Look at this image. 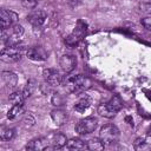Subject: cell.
Returning a JSON list of instances; mask_svg holds the SVG:
<instances>
[{
    "label": "cell",
    "mask_w": 151,
    "mask_h": 151,
    "mask_svg": "<svg viewBox=\"0 0 151 151\" xmlns=\"http://www.w3.org/2000/svg\"><path fill=\"white\" fill-rule=\"evenodd\" d=\"M63 81L65 83V87L70 92H76V93H79L81 91L87 90L88 87H91V84H92L91 80L83 74L68 77Z\"/></svg>",
    "instance_id": "1"
},
{
    "label": "cell",
    "mask_w": 151,
    "mask_h": 151,
    "mask_svg": "<svg viewBox=\"0 0 151 151\" xmlns=\"http://www.w3.org/2000/svg\"><path fill=\"white\" fill-rule=\"evenodd\" d=\"M24 52H25V45L22 42L6 46L1 50V60L6 61V63L18 61L22 57Z\"/></svg>",
    "instance_id": "2"
},
{
    "label": "cell",
    "mask_w": 151,
    "mask_h": 151,
    "mask_svg": "<svg viewBox=\"0 0 151 151\" xmlns=\"http://www.w3.org/2000/svg\"><path fill=\"white\" fill-rule=\"evenodd\" d=\"M120 109H122V101L118 97H114L107 103L99 104L98 105V113L105 118H113Z\"/></svg>",
    "instance_id": "3"
},
{
    "label": "cell",
    "mask_w": 151,
    "mask_h": 151,
    "mask_svg": "<svg viewBox=\"0 0 151 151\" xmlns=\"http://www.w3.org/2000/svg\"><path fill=\"white\" fill-rule=\"evenodd\" d=\"M119 130L116 125L113 124H106L100 129L99 132V138L103 140L105 145H112L118 142L119 139Z\"/></svg>",
    "instance_id": "4"
},
{
    "label": "cell",
    "mask_w": 151,
    "mask_h": 151,
    "mask_svg": "<svg viewBox=\"0 0 151 151\" xmlns=\"http://www.w3.org/2000/svg\"><path fill=\"white\" fill-rule=\"evenodd\" d=\"M97 125H98V120L94 117H86V118L80 119L76 124L74 130L79 134H88L96 130Z\"/></svg>",
    "instance_id": "5"
},
{
    "label": "cell",
    "mask_w": 151,
    "mask_h": 151,
    "mask_svg": "<svg viewBox=\"0 0 151 151\" xmlns=\"http://www.w3.org/2000/svg\"><path fill=\"white\" fill-rule=\"evenodd\" d=\"M18 21V14L13 11L8 9H1L0 11V24H1V29H7L12 27L14 24Z\"/></svg>",
    "instance_id": "6"
},
{
    "label": "cell",
    "mask_w": 151,
    "mask_h": 151,
    "mask_svg": "<svg viewBox=\"0 0 151 151\" xmlns=\"http://www.w3.org/2000/svg\"><path fill=\"white\" fill-rule=\"evenodd\" d=\"M42 76H44L45 81L48 83L52 87L60 85L63 83V80H64V78L59 73V71H57L54 68H45L44 72H42Z\"/></svg>",
    "instance_id": "7"
},
{
    "label": "cell",
    "mask_w": 151,
    "mask_h": 151,
    "mask_svg": "<svg viewBox=\"0 0 151 151\" xmlns=\"http://www.w3.org/2000/svg\"><path fill=\"white\" fill-rule=\"evenodd\" d=\"M27 21L33 27H41L46 21V13L41 9H32L27 17Z\"/></svg>",
    "instance_id": "8"
},
{
    "label": "cell",
    "mask_w": 151,
    "mask_h": 151,
    "mask_svg": "<svg viewBox=\"0 0 151 151\" xmlns=\"http://www.w3.org/2000/svg\"><path fill=\"white\" fill-rule=\"evenodd\" d=\"M59 66L65 73L72 72L77 66V59L72 54H64L59 59Z\"/></svg>",
    "instance_id": "9"
},
{
    "label": "cell",
    "mask_w": 151,
    "mask_h": 151,
    "mask_svg": "<svg viewBox=\"0 0 151 151\" xmlns=\"http://www.w3.org/2000/svg\"><path fill=\"white\" fill-rule=\"evenodd\" d=\"M27 57L34 61H42L47 58V52L41 46H33L26 51Z\"/></svg>",
    "instance_id": "10"
},
{
    "label": "cell",
    "mask_w": 151,
    "mask_h": 151,
    "mask_svg": "<svg viewBox=\"0 0 151 151\" xmlns=\"http://www.w3.org/2000/svg\"><path fill=\"white\" fill-rule=\"evenodd\" d=\"M48 144L50 142L46 138H35L28 142V144L26 145V149L32 151H41V150L48 149Z\"/></svg>",
    "instance_id": "11"
},
{
    "label": "cell",
    "mask_w": 151,
    "mask_h": 151,
    "mask_svg": "<svg viewBox=\"0 0 151 151\" xmlns=\"http://www.w3.org/2000/svg\"><path fill=\"white\" fill-rule=\"evenodd\" d=\"M66 143H67L66 136L64 133H59V132L53 133L52 137H51V140H50V144L52 145V149H60L64 145H66Z\"/></svg>",
    "instance_id": "12"
},
{
    "label": "cell",
    "mask_w": 151,
    "mask_h": 151,
    "mask_svg": "<svg viewBox=\"0 0 151 151\" xmlns=\"http://www.w3.org/2000/svg\"><path fill=\"white\" fill-rule=\"evenodd\" d=\"M2 81H4V84L7 86V87H9V88H13V87H15V85L18 84V77L15 76V73H13V72H9V71H5V72H2Z\"/></svg>",
    "instance_id": "13"
},
{
    "label": "cell",
    "mask_w": 151,
    "mask_h": 151,
    "mask_svg": "<svg viewBox=\"0 0 151 151\" xmlns=\"http://www.w3.org/2000/svg\"><path fill=\"white\" fill-rule=\"evenodd\" d=\"M51 118L55 125H64L67 120V113L63 110H53L51 112Z\"/></svg>",
    "instance_id": "14"
},
{
    "label": "cell",
    "mask_w": 151,
    "mask_h": 151,
    "mask_svg": "<svg viewBox=\"0 0 151 151\" xmlns=\"http://www.w3.org/2000/svg\"><path fill=\"white\" fill-rule=\"evenodd\" d=\"M66 146L70 150H84V149H87V144L84 140L79 139V138H71L70 140H67Z\"/></svg>",
    "instance_id": "15"
},
{
    "label": "cell",
    "mask_w": 151,
    "mask_h": 151,
    "mask_svg": "<svg viewBox=\"0 0 151 151\" xmlns=\"http://www.w3.org/2000/svg\"><path fill=\"white\" fill-rule=\"evenodd\" d=\"M91 105V99L88 96H83L81 98H79V100L74 104V110L78 112H84L85 110L88 109V106Z\"/></svg>",
    "instance_id": "16"
},
{
    "label": "cell",
    "mask_w": 151,
    "mask_h": 151,
    "mask_svg": "<svg viewBox=\"0 0 151 151\" xmlns=\"http://www.w3.org/2000/svg\"><path fill=\"white\" fill-rule=\"evenodd\" d=\"M86 144H87V150H92V151H100L104 150L105 147V144L100 138H91L86 142Z\"/></svg>",
    "instance_id": "17"
},
{
    "label": "cell",
    "mask_w": 151,
    "mask_h": 151,
    "mask_svg": "<svg viewBox=\"0 0 151 151\" xmlns=\"http://www.w3.org/2000/svg\"><path fill=\"white\" fill-rule=\"evenodd\" d=\"M136 150H149L151 149V139L146 137H139L133 144Z\"/></svg>",
    "instance_id": "18"
},
{
    "label": "cell",
    "mask_w": 151,
    "mask_h": 151,
    "mask_svg": "<svg viewBox=\"0 0 151 151\" xmlns=\"http://www.w3.org/2000/svg\"><path fill=\"white\" fill-rule=\"evenodd\" d=\"M83 34H84V32H78V29H76L72 34H70V35L65 39L66 45H68V46H76V45L80 41Z\"/></svg>",
    "instance_id": "19"
},
{
    "label": "cell",
    "mask_w": 151,
    "mask_h": 151,
    "mask_svg": "<svg viewBox=\"0 0 151 151\" xmlns=\"http://www.w3.org/2000/svg\"><path fill=\"white\" fill-rule=\"evenodd\" d=\"M8 99L13 105H22L25 101V97H24L22 91H14L13 93L9 94Z\"/></svg>",
    "instance_id": "20"
},
{
    "label": "cell",
    "mask_w": 151,
    "mask_h": 151,
    "mask_svg": "<svg viewBox=\"0 0 151 151\" xmlns=\"http://www.w3.org/2000/svg\"><path fill=\"white\" fill-rule=\"evenodd\" d=\"M34 88H35V80H33V79L28 80L27 85H26V86H25V88L22 90V93H24L25 99H26V98H28V97H29V96L33 93Z\"/></svg>",
    "instance_id": "21"
},
{
    "label": "cell",
    "mask_w": 151,
    "mask_h": 151,
    "mask_svg": "<svg viewBox=\"0 0 151 151\" xmlns=\"http://www.w3.org/2000/svg\"><path fill=\"white\" fill-rule=\"evenodd\" d=\"M13 136H14V130L9 127H4L0 132V138L2 140H9L13 138Z\"/></svg>",
    "instance_id": "22"
},
{
    "label": "cell",
    "mask_w": 151,
    "mask_h": 151,
    "mask_svg": "<svg viewBox=\"0 0 151 151\" xmlns=\"http://www.w3.org/2000/svg\"><path fill=\"white\" fill-rule=\"evenodd\" d=\"M21 111H22V105H13L12 109H11V110L8 111V113H7V118L13 119V118H15L19 113H21Z\"/></svg>",
    "instance_id": "23"
},
{
    "label": "cell",
    "mask_w": 151,
    "mask_h": 151,
    "mask_svg": "<svg viewBox=\"0 0 151 151\" xmlns=\"http://www.w3.org/2000/svg\"><path fill=\"white\" fill-rule=\"evenodd\" d=\"M22 123H24V125H25L26 127H31L32 125H34L35 118H34V116H33L31 112H28V113L25 114V117H24V119H22Z\"/></svg>",
    "instance_id": "24"
},
{
    "label": "cell",
    "mask_w": 151,
    "mask_h": 151,
    "mask_svg": "<svg viewBox=\"0 0 151 151\" xmlns=\"http://www.w3.org/2000/svg\"><path fill=\"white\" fill-rule=\"evenodd\" d=\"M22 34H24V27L20 24H14L12 26V35L17 38H21Z\"/></svg>",
    "instance_id": "25"
},
{
    "label": "cell",
    "mask_w": 151,
    "mask_h": 151,
    "mask_svg": "<svg viewBox=\"0 0 151 151\" xmlns=\"http://www.w3.org/2000/svg\"><path fill=\"white\" fill-rule=\"evenodd\" d=\"M52 104L55 106H61L64 104V97L60 93H54L52 97Z\"/></svg>",
    "instance_id": "26"
},
{
    "label": "cell",
    "mask_w": 151,
    "mask_h": 151,
    "mask_svg": "<svg viewBox=\"0 0 151 151\" xmlns=\"http://www.w3.org/2000/svg\"><path fill=\"white\" fill-rule=\"evenodd\" d=\"M21 4L27 9H33L38 5V0H21Z\"/></svg>",
    "instance_id": "27"
},
{
    "label": "cell",
    "mask_w": 151,
    "mask_h": 151,
    "mask_svg": "<svg viewBox=\"0 0 151 151\" xmlns=\"http://www.w3.org/2000/svg\"><path fill=\"white\" fill-rule=\"evenodd\" d=\"M139 8H140V11H142L143 13H145V14H147V15H151V1L140 4V5H139Z\"/></svg>",
    "instance_id": "28"
},
{
    "label": "cell",
    "mask_w": 151,
    "mask_h": 151,
    "mask_svg": "<svg viewBox=\"0 0 151 151\" xmlns=\"http://www.w3.org/2000/svg\"><path fill=\"white\" fill-rule=\"evenodd\" d=\"M142 24L144 25L145 28L151 29V18H144V19L142 20Z\"/></svg>",
    "instance_id": "29"
},
{
    "label": "cell",
    "mask_w": 151,
    "mask_h": 151,
    "mask_svg": "<svg viewBox=\"0 0 151 151\" xmlns=\"http://www.w3.org/2000/svg\"><path fill=\"white\" fill-rule=\"evenodd\" d=\"M67 2H68V5L71 7H76V6H78L80 4V0H67Z\"/></svg>",
    "instance_id": "30"
}]
</instances>
